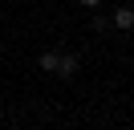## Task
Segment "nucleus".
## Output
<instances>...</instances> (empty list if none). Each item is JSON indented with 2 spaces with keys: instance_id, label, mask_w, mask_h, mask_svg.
Wrapping results in <instances>:
<instances>
[{
  "instance_id": "nucleus-4",
  "label": "nucleus",
  "mask_w": 134,
  "mask_h": 130,
  "mask_svg": "<svg viewBox=\"0 0 134 130\" xmlns=\"http://www.w3.org/2000/svg\"><path fill=\"white\" fill-rule=\"evenodd\" d=\"M77 4H81V8H98L102 0H77Z\"/></svg>"
},
{
  "instance_id": "nucleus-2",
  "label": "nucleus",
  "mask_w": 134,
  "mask_h": 130,
  "mask_svg": "<svg viewBox=\"0 0 134 130\" xmlns=\"http://www.w3.org/2000/svg\"><path fill=\"white\" fill-rule=\"evenodd\" d=\"M77 73V57L73 53H61V61H57V77H73Z\"/></svg>"
},
{
  "instance_id": "nucleus-1",
  "label": "nucleus",
  "mask_w": 134,
  "mask_h": 130,
  "mask_svg": "<svg viewBox=\"0 0 134 130\" xmlns=\"http://www.w3.org/2000/svg\"><path fill=\"white\" fill-rule=\"evenodd\" d=\"M114 29H118V32H130V29H134V8H130V4H122V8L114 12Z\"/></svg>"
},
{
  "instance_id": "nucleus-3",
  "label": "nucleus",
  "mask_w": 134,
  "mask_h": 130,
  "mask_svg": "<svg viewBox=\"0 0 134 130\" xmlns=\"http://www.w3.org/2000/svg\"><path fill=\"white\" fill-rule=\"evenodd\" d=\"M57 61H61V53H53V49H45V53L37 57V65H41L45 73H57Z\"/></svg>"
}]
</instances>
